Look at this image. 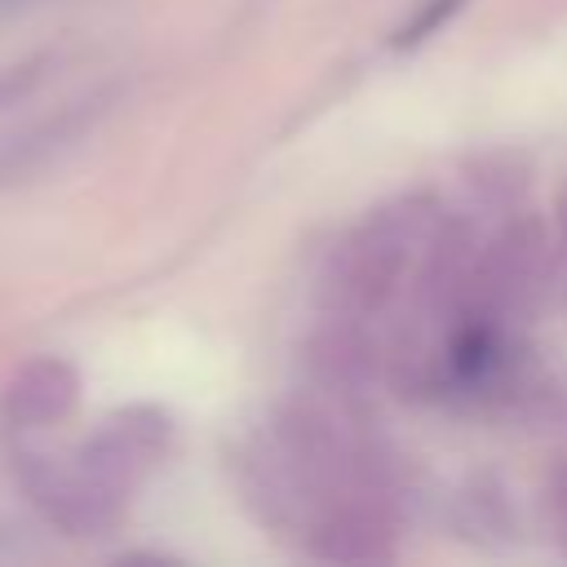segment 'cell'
<instances>
[{
    "instance_id": "obj_14",
    "label": "cell",
    "mask_w": 567,
    "mask_h": 567,
    "mask_svg": "<svg viewBox=\"0 0 567 567\" xmlns=\"http://www.w3.org/2000/svg\"><path fill=\"white\" fill-rule=\"evenodd\" d=\"M545 505H549V518H554V536L567 549V465L554 470V478L545 487Z\"/></svg>"
},
{
    "instance_id": "obj_9",
    "label": "cell",
    "mask_w": 567,
    "mask_h": 567,
    "mask_svg": "<svg viewBox=\"0 0 567 567\" xmlns=\"http://www.w3.org/2000/svg\"><path fill=\"white\" fill-rule=\"evenodd\" d=\"M106 111H111V93H93V97H80V102L58 106V115H49L44 124H35L27 137H18V142L4 151V168H27V164L49 159L53 151H62V146H71L75 137H84Z\"/></svg>"
},
{
    "instance_id": "obj_12",
    "label": "cell",
    "mask_w": 567,
    "mask_h": 567,
    "mask_svg": "<svg viewBox=\"0 0 567 567\" xmlns=\"http://www.w3.org/2000/svg\"><path fill=\"white\" fill-rule=\"evenodd\" d=\"M53 62H58V53H31V58H22V62H13V66H4L0 71V111H9V106H18V102H27L44 80H49V71H53Z\"/></svg>"
},
{
    "instance_id": "obj_6",
    "label": "cell",
    "mask_w": 567,
    "mask_h": 567,
    "mask_svg": "<svg viewBox=\"0 0 567 567\" xmlns=\"http://www.w3.org/2000/svg\"><path fill=\"white\" fill-rule=\"evenodd\" d=\"M80 368L62 354H35L18 363L0 385V416L9 430H49L80 408Z\"/></svg>"
},
{
    "instance_id": "obj_4",
    "label": "cell",
    "mask_w": 567,
    "mask_h": 567,
    "mask_svg": "<svg viewBox=\"0 0 567 567\" xmlns=\"http://www.w3.org/2000/svg\"><path fill=\"white\" fill-rule=\"evenodd\" d=\"M549 266V226L536 213H514L474 257L470 288L456 315H487L505 319L509 310L527 306Z\"/></svg>"
},
{
    "instance_id": "obj_15",
    "label": "cell",
    "mask_w": 567,
    "mask_h": 567,
    "mask_svg": "<svg viewBox=\"0 0 567 567\" xmlns=\"http://www.w3.org/2000/svg\"><path fill=\"white\" fill-rule=\"evenodd\" d=\"M558 230H563V239H567V195L558 199Z\"/></svg>"
},
{
    "instance_id": "obj_7",
    "label": "cell",
    "mask_w": 567,
    "mask_h": 567,
    "mask_svg": "<svg viewBox=\"0 0 567 567\" xmlns=\"http://www.w3.org/2000/svg\"><path fill=\"white\" fill-rule=\"evenodd\" d=\"M306 549L323 563H390L394 549V527L381 505L368 501H328L323 514L310 523Z\"/></svg>"
},
{
    "instance_id": "obj_16",
    "label": "cell",
    "mask_w": 567,
    "mask_h": 567,
    "mask_svg": "<svg viewBox=\"0 0 567 567\" xmlns=\"http://www.w3.org/2000/svg\"><path fill=\"white\" fill-rule=\"evenodd\" d=\"M0 532H4V523H0Z\"/></svg>"
},
{
    "instance_id": "obj_13",
    "label": "cell",
    "mask_w": 567,
    "mask_h": 567,
    "mask_svg": "<svg viewBox=\"0 0 567 567\" xmlns=\"http://www.w3.org/2000/svg\"><path fill=\"white\" fill-rule=\"evenodd\" d=\"M461 505H470V509H474V518H461V527H465L470 536L505 532V527H509V518H505V496H501L496 487L487 492V478H478V483H474V492H465V496H461Z\"/></svg>"
},
{
    "instance_id": "obj_11",
    "label": "cell",
    "mask_w": 567,
    "mask_h": 567,
    "mask_svg": "<svg viewBox=\"0 0 567 567\" xmlns=\"http://www.w3.org/2000/svg\"><path fill=\"white\" fill-rule=\"evenodd\" d=\"M465 4H470V0H421V4L412 9V18H403V22L394 27L390 49H416V44H425V40L439 35Z\"/></svg>"
},
{
    "instance_id": "obj_8",
    "label": "cell",
    "mask_w": 567,
    "mask_h": 567,
    "mask_svg": "<svg viewBox=\"0 0 567 567\" xmlns=\"http://www.w3.org/2000/svg\"><path fill=\"white\" fill-rule=\"evenodd\" d=\"M306 372L337 394H354L377 377V341L368 337L363 319L350 315H332L328 323H319L306 346H301Z\"/></svg>"
},
{
    "instance_id": "obj_10",
    "label": "cell",
    "mask_w": 567,
    "mask_h": 567,
    "mask_svg": "<svg viewBox=\"0 0 567 567\" xmlns=\"http://www.w3.org/2000/svg\"><path fill=\"white\" fill-rule=\"evenodd\" d=\"M465 186L492 208H514L532 190V155L523 146L474 151L465 159Z\"/></svg>"
},
{
    "instance_id": "obj_1",
    "label": "cell",
    "mask_w": 567,
    "mask_h": 567,
    "mask_svg": "<svg viewBox=\"0 0 567 567\" xmlns=\"http://www.w3.org/2000/svg\"><path fill=\"white\" fill-rule=\"evenodd\" d=\"M434 226H439V213L425 195H408L394 208H377L332 252V266L323 279L332 315H350V319L381 315L403 288L412 248L425 244Z\"/></svg>"
},
{
    "instance_id": "obj_5",
    "label": "cell",
    "mask_w": 567,
    "mask_h": 567,
    "mask_svg": "<svg viewBox=\"0 0 567 567\" xmlns=\"http://www.w3.org/2000/svg\"><path fill=\"white\" fill-rule=\"evenodd\" d=\"M173 416L155 403H128L115 408L84 443H80V461L93 478H102L111 492H120L124 501L168 461L173 452Z\"/></svg>"
},
{
    "instance_id": "obj_2",
    "label": "cell",
    "mask_w": 567,
    "mask_h": 567,
    "mask_svg": "<svg viewBox=\"0 0 567 567\" xmlns=\"http://www.w3.org/2000/svg\"><path fill=\"white\" fill-rule=\"evenodd\" d=\"M4 465L13 487L27 496V505L62 536H106L124 518L128 501L111 492L102 478H93L80 456L66 461V456L13 443L4 452Z\"/></svg>"
},
{
    "instance_id": "obj_3",
    "label": "cell",
    "mask_w": 567,
    "mask_h": 567,
    "mask_svg": "<svg viewBox=\"0 0 567 567\" xmlns=\"http://www.w3.org/2000/svg\"><path fill=\"white\" fill-rule=\"evenodd\" d=\"M275 452L292 474V483L306 492H319L328 501H341L354 487L363 492L368 447L350 443L332 421V412L310 399H292L275 412Z\"/></svg>"
}]
</instances>
